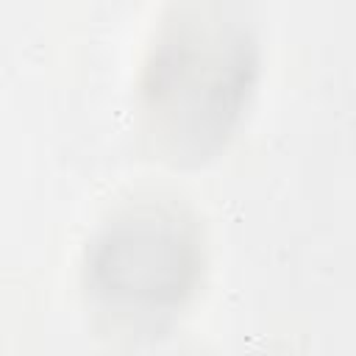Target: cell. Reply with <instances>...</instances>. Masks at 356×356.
<instances>
[{"label": "cell", "instance_id": "1", "mask_svg": "<svg viewBox=\"0 0 356 356\" xmlns=\"http://www.w3.org/2000/svg\"><path fill=\"white\" fill-rule=\"evenodd\" d=\"M259 70L253 31L222 6H181L142 75L145 134L172 164H200L231 139Z\"/></svg>", "mask_w": 356, "mask_h": 356}, {"label": "cell", "instance_id": "2", "mask_svg": "<svg viewBox=\"0 0 356 356\" xmlns=\"http://www.w3.org/2000/svg\"><path fill=\"white\" fill-rule=\"evenodd\" d=\"M200 273L195 222L170 203H136L114 214L89 250V284L114 312L156 317L178 309Z\"/></svg>", "mask_w": 356, "mask_h": 356}]
</instances>
